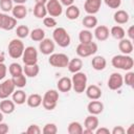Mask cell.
<instances>
[{
  "label": "cell",
  "mask_w": 134,
  "mask_h": 134,
  "mask_svg": "<svg viewBox=\"0 0 134 134\" xmlns=\"http://www.w3.org/2000/svg\"><path fill=\"white\" fill-rule=\"evenodd\" d=\"M111 64L114 68L129 71L134 66V60L130 54H116L111 59Z\"/></svg>",
  "instance_id": "obj_1"
},
{
  "label": "cell",
  "mask_w": 134,
  "mask_h": 134,
  "mask_svg": "<svg viewBox=\"0 0 134 134\" xmlns=\"http://www.w3.org/2000/svg\"><path fill=\"white\" fill-rule=\"evenodd\" d=\"M52 40L55 44H58L60 47L65 48L70 45L71 38L68 34V31L64 27H55L52 32Z\"/></svg>",
  "instance_id": "obj_2"
},
{
  "label": "cell",
  "mask_w": 134,
  "mask_h": 134,
  "mask_svg": "<svg viewBox=\"0 0 134 134\" xmlns=\"http://www.w3.org/2000/svg\"><path fill=\"white\" fill-rule=\"evenodd\" d=\"M58 102H59V92L55 89L47 90L42 97V106L45 110L48 111L53 110L57 107Z\"/></svg>",
  "instance_id": "obj_3"
},
{
  "label": "cell",
  "mask_w": 134,
  "mask_h": 134,
  "mask_svg": "<svg viewBox=\"0 0 134 134\" xmlns=\"http://www.w3.org/2000/svg\"><path fill=\"white\" fill-rule=\"evenodd\" d=\"M87 75L85 72L79 71L73 73L72 77H71V83H72V89L76 92V93H83L86 90L87 87Z\"/></svg>",
  "instance_id": "obj_4"
},
{
  "label": "cell",
  "mask_w": 134,
  "mask_h": 134,
  "mask_svg": "<svg viewBox=\"0 0 134 134\" xmlns=\"http://www.w3.org/2000/svg\"><path fill=\"white\" fill-rule=\"evenodd\" d=\"M97 49H98L97 44L92 41L90 43H80L76 46L75 52L80 58H88L95 54Z\"/></svg>",
  "instance_id": "obj_5"
},
{
  "label": "cell",
  "mask_w": 134,
  "mask_h": 134,
  "mask_svg": "<svg viewBox=\"0 0 134 134\" xmlns=\"http://www.w3.org/2000/svg\"><path fill=\"white\" fill-rule=\"evenodd\" d=\"M24 44L21 41V39H13L7 46L8 55L13 59H20L24 51Z\"/></svg>",
  "instance_id": "obj_6"
},
{
  "label": "cell",
  "mask_w": 134,
  "mask_h": 134,
  "mask_svg": "<svg viewBox=\"0 0 134 134\" xmlns=\"http://www.w3.org/2000/svg\"><path fill=\"white\" fill-rule=\"evenodd\" d=\"M68 62H69V58L65 53H51L48 59V63L52 67H57V68L67 67Z\"/></svg>",
  "instance_id": "obj_7"
},
{
  "label": "cell",
  "mask_w": 134,
  "mask_h": 134,
  "mask_svg": "<svg viewBox=\"0 0 134 134\" xmlns=\"http://www.w3.org/2000/svg\"><path fill=\"white\" fill-rule=\"evenodd\" d=\"M22 61L24 65H32L38 63V50L34 46H27L24 48L22 54Z\"/></svg>",
  "instance_id": "obj_8"
},
{
  "label": "cell",
  "mask_w": 134,
  "mask_h": 134,
  "mask_svg": "<svg viewBox=\"0 0 134 134\" xmlns=\"http://www.w3.org/2000/svg\"><path fill=\"white\" fill-rule=\"evenodd\" d=\"M47 14L50 17H60L63 14V5L60 0H48L45 4Z\"/></svg>",
  "instance_id": "obj_9"
},
{
  "label": "cell",
  "mask_w": 134,
  "mask_h": 134,
  "mask_svg": "<svg viewBox=\"0 0 134 134\" xmlns=\"http://www.w3.org/2000/svg\"><path fill=\"white\" fill-rule=\"evenodd\" d=\"M15 90H16V86L13 83V80L12 79L4 80L3 82L0 83V99L9 97Z\"/></svg>",
  "instance_id": "obj_10"
},
{
  "label": "cell",
  "mask_w": 134,
  "mask_h": 134,
  "mask_svg": "<svg viewBox=\"0 0 134 134\" xmlns=\"http://www.w3.org/2000/svg\"><path fill=\"white\" fill-rule=\"evenodd\" d=\"M108 88L110 90H118L122 87L124 85V77L122 74H120L119 72H113L111 73V75L108 79Z\"/></svg>",
  "instance_id": "obj_11"
},
{
  "label": "cell",
  "mask_w": 134,
  "mask_h": 134,
  "mask_svg": "<svg viewBox=\"0 0 134 134\" xmlns=\"http://www.w3.org/2000/svg\"><path fill=\"white\" fill-rule=\"evenodd\" d=\"M54 48H55V43L53 42V40L44 38L42 41H40L39 50L41 51V53H43L45 55H50L51 53H53Z\"/></svg>",
  "instance_id": "obj_12"
},
{
  "label": "cell",
  "mask_w": 134,
  "mask_h": 134,
  "mask_svg": "<svg viewBox=\"0 0 134 134\" xmlns=\"http://www.w3.org/2000/svg\"><path fill=\"white\" fill-rule=\"evenodd\" d=\"M102 6V0H86L84 3V9L88 15H95L99 12Z\"/></svg>",
  "instance_id": "obj_13"
},
{
  "label": "cell",
  "mask_w": 134,
  "mask_h": 134,
  "mask_svg": "<svg viewBox=\"0 0 134 134\" xmlns=\"http://www.w3.org/2000/svg\"><path fill=\"white\" fill-rule=\"evenodd\" d=\"M87 111L89 114L98 115L104 111V104L98 99H91L87 105Z\"/></svg>",
  "instance_id": "obj_14"
},
{
  "label": "cell",
  "mask_w": 134,
  "mask_h": 134,
  "mask_svg": "<svg viewBox=\"0 0 134 134\" xmlns=\"http://www.w3.org/2000/svg\"><path fill=\"white\" fill-rule=\"evenodd\" d=\"M94 37L97 41H106L110 36V30L106 25H98L94 27Z\"/></svg>",
  "instance_id": "obj_15"
},
{
  "label": "cell",
  "mask_w": 134,
  "mask_h": 134,
  "mask_svg": "<svg viewBox=\"0 0 134 134\" xmlns=\"http://www.w3.org/2000/svg\"><path fill=\"white\" fill-rule=\"evenodd\" d=\"M16 26H17V19L14 18L13 16L7 15L6 13H3L1 29H4V30H13Z\"/></svg>",
  "instance_id": "obj_16"
},
{
  "label": "cell",
  "mask_w": 134,
  "mask_h": 134,
  "mask_svg": "<svg viewBox=\"0 0 134 134\" xmlns=\"http://www.w3.org/2000/svg\"><path fill=\"white\" fill-rule=\"evenodd\" d=\"M86 95L89 99H99L102 97V89L97 85H90L86 87Z\"/></svg>",
  "instance_id": "obj_17"
},
{
  "label": "cell",
  "mask_w": 134,
  "mask_h": 134,
  "mask_svg": "<svg viewBox=\"0 0 134 134\" xmlns=\"http://www.w3.org/2000/svg\"><path fill=\"white\" fill-rule=\"evenodd\" d=\"M16 108V104L13 102V99H8L7 98H3L0 102V111L3 114H12L15 111Z\"/></svg>",
  "instance_id": "obj_18"
},
{
  "label": "cell",
  "mask_w": 134,
  "mask_h": 134,
  "mask_svg": "<svg viewBox=\"0 0 134 134\" xmlns=\"http://www.w3.org/2000/svg\"><path fill=\"white\" fill-rule=\"evenodd\" d=\"M57 88L60 92H69L72 89V83L71 79L68 76L61 77L57 83Z\"/></svg>",
  "instance_id": "obj_19"
},
{
  "label": "cell",
  "mask_w": 134,
  "mask_h": 134,
  "mask_svg": "<svg viewBox=\"0 0 134 134\" xmlns=\"http://www.w3.org/2000/svg\"><path fill=\"white\" fill-rule=\"evenodd\" d=\"M118 49L122 54H131L133 51V43L130 39H121L118 42Z\"/></svg>",
  "instance_id": "obj_20"
},
{
  "label": "cell",
  "mask_w": 134,
  "mask_h": 134,
  "mask_svg": "<svg viewBox=\"0 0 134 134\" xmlns=\"http://www.w3.org/2000/svg\"><path fill=\"white\" fill-rule=\"evenodd\" d=\"M98 118L96 117V115H93V114H90L88 115L86 118H85V121H84V128L85 129H88L90 131H92L94 133V131L97 129L98 127Z\"/></svg>",
  "instance_id": "obj_21"
},
{
  "label": "cell",
  "mask_w": 134,
  "mask_h": 134,
  "mask_svg": "<svg viewBox=\"0 0 134 134\" xmlns=\"http://www.w3.org/2000/svg\"><path fill=\"white\" fill-rule=\"evenodd\" d=\"M91 65L92 68L96 71H102L106 68L107 66V60L103 55H95L91 60Z\"/></svg>",
  "instance_id": "obj_22"
},
{
  "label": "cell",
  "mask_w": 134,
  "mask_h": 134,
  "mask_svg": "<svg viewBox=\"0 0 134 134\" xmlns=\"http://www.w3.org/2000/svg\"><path fill=\"white\" fill-rule=\"evenodd\" d=\"M12 14L17 20H22L27 15V8L24 4H16L12 9Z\"/></svg>",
  "instance_id": "obj_23"
},
{
  "label": "cell",
  "mask_w": 134,
  "mask_h": 134,
  "mask_svg": "<svg viewBox=\"0 0 134 134\" xmlns=\"http://www.w3.org/2000/svg\"><path fill=\"white\" fill-rule=\"evenodd\" d=\"M67 68H68L69 72H71V73H75V72L81 71L82 68H83V61H82V59L79 57V58H74L72 60H69Z\"/></svg>",
  "instance_id": "obj_24"
},
{
  "label": "cell",
  "mask_w": 134,
  "mask_h": 134,
  "mask_svg": "<svg viewBox=\"0 0 134 134\" xmlns=\"http://www.w3.org/2000/svg\"><path fill=\"white\" fill-rule=\"evenodd\" d=\"M113 19L117 24H126V23H128L130 16H129L128 12H126L124 9H117L113 15Z\"/></svg>",
  "instance_id": "obj_25"
},
{
  "label": "cell",
  "mask_w": 134,
  "mask_h": 134,
  "mask_svg": "<svg viewBox=\"0 0 134 134\" xmlns=\"http://www.w3.org/2000/svg\"><path fill=\"white\" fill-rule=\"evenodd\" d=\"M40 72V67L37 64L32 65H24L23 67V73L26 75V77H36Z\"/></svg>",
  "instance_id": "obj_26"
},
{
  "label": "cell",
  "mask_w": 134,
  "mask_h": 134,
  "mask_svg": "<svg viewBox=\"0 0 134 134\" xmlns=\"http://www.w3.org/2000/svg\"><path fill=\"white\" fill-rule=\"evenodd\" d=\"M26 98H27V95L21 88L18 90H15L12 94V99L16 105H23L26 102Z\"/></svg>",
  "instance_id": "obj_27"
},
{
  "label": "cell",
  "mask_w": 134,
  "mask_h": 134,
  "mask_svg": "<svg viewBox=\"0 0 134 134\" xmlns=\"http://www.w3.org/2000/svg\"><path fill=\"white\" fill-rule=\"evenodd\" d=\"M26 103H27V106L30 108H38L42 105V96L38 93H32L27 96Z\"/></svg>",
  "instance_id": "obj_28"
},
{
  "label": "cell",
  "mask_w": 134,
  "mask_h": 134,
  "mask_svg": "<svg viewBox=\"0 0 134 134\" xmlns=\"http://www.w3.org/2000/svg\"><path fill=\"white\" fill-rule=\"evenodd\" d=\"M65 15H66L67 19H69V20H76L81 15V10L76 5L71 4V5L67 6Z\"/></svg>",
  "instance_id": "obj_29"
},
{
  "label": "cell",
  "mask_w": 134,
  "mask_h": 134,
  "mask_svg": "<svg viewBox=\"0 0 134 134\" xmlns=\"http://www.w3.org/2000/svg\"><path fill=\"white\" fill-rule=\"evenodd\" d=\"M82 23H83V25H84L85 28L92 29L95 26H97V18L94 15H87V16H85L83 18Z\"/></svg>",
  "instance_id": "obj_30"
},
{
  "label": "cell",
  "mask_w": 134,
  "mask_h": 134,
  "mask_svg": "<svg viewBox=\"0 0 134 134\" xmlns=\"http://www.w3.org/2000/svg\"><path fill=\"white\" fill-rule=\"evenodd\" d=\"M110 35L115 39V40H121L126 37V31L120 25H114L110 29Z\"/></svg>",
  "instance_id": "obj_31"
},
{
  "label": "cell",
  "mask_w": 134,
  "mask_h": 134,
  "mask_svg": "<svg viewBox=\"0 0 134 134\" xmlns=\"http://www.w3.org/2000/svg\"><path fill=\"white\" fill-rule=\"evenodd\" d=\"M34 15L36 18L38 19H43L47 16V9L45 4H41V3H36L34 6Z\"/></svg>",
  "instance_id": "obj_32"
},
{
  "label": "cell",
  "mask_w": 134,
  "mask_h": 134,
  "mask_svg": "<svg viewBox=\"0 0 134 134\" xmlns=\"http://www.w3.org/2000/svg\"><path fill=\"white\" fill-rule=\"evenodd\" d=\"M79 40L80 43H90L93 40V34L90 31V29H82L79 34Z\"/></svg>",
  "instance_id": "obj_33"
},
{
  "label": "cell",
  "mask_w": 134,
  "mask_h": 134,
  "mask_svg": "<svg viewBox=\"0 0 134 134\" xmlns=\"http://www.w3.org/2000/svg\"><path fill=\"white\" fill-rule=\"evenodd\" d=\"M83 126L79 121H71L67 127V132L69 134H83Z\"/></svg>",
  "instance_id": "obj_34"
},
{
  "label": "cell",
  "mask_w": 134,
  "mask_h": 134,
  "mask_svg": "<svg viewBox=\"0 0 134 134\" xmlns=\"http://www.w3.org/2000/svg\"><path fill=\"white\" fill-rule=\"evenodd\" d=\"M29 36H30V39L35 42H40L42 41L44 38H45V31L44 29L42 28H34L30 32H29Z\"/></svg>",
  "instance_id": "obj_35"
},
{
  "label": "cell",
  "mask_w": 134,
  "mask_h": 134,
  "mask_svg": "<svg viewBox=\"0 0 134 134\" xmlns=\"http://www.w3.org/2000/svg\"><path fill=\"white\" fill-rule=\"evenodd\" d=\"M12 80H13V83L15 84V86L17 88H23L26 86V83H27V79H26V75L24 73H21L19 75H16V76H12Z\"/></svg>",
  "instance_id": "obj_36"
},
{
  "label": "cell",
  "mask_w": 134,
  "mask_h": 134,
  "mask_svg": "<svg viewBox=\"0 0 134 134\" xmlns=\"http://www.w3.org/2000/svg\"><path fill=\"white\" fill-rule=\"evenodd\" d=\"M8 72H9V74H10L12 76L19 75V74L23 73V67H22L19 63H17V62L12 63V64L8 66Z\"/></svg>",
  "instance_id": "obj_37"
},
{
  "label": "cell",
  "mask_w": 134,
  "mask_h": 134,
  "mask_svg": "<svg viewBox=\"0 0 134 134\" xmlns=\"http://www.w3.org/2000/svg\"><path fill=\"white\" fill-rule=\"evenodd\" d=\"M29 32H30V30H29L28 26H26V25H19L16 28V34L19 39H24V38L28 37Z\"/></svg>",
  "instance_id": "obj_38"
},
{
  "label": "cell",
  "mask_w": 134,
  "mask_h": 134,
  "mask_svg": "<svg viewBox=\"0 0 134 134\" xmlns=\"http://www.w3.org/2000/svg\"><path fill=\"white\" fill-rule=\"evenodd\" d=\"M42 133L43 134H57L58 133V127L53 122H48L43 127Z\"/></svg>",
  "instance_id": "obj_39"
},
{
  "label": "cell",
  "mask_w": 134,
  "mask_h": 134,
  "mask_svg": "<svg viewBox=\"0 0 134 134\" xmlns=\"http://www.w3.org/2000/svg\"><path fill=\"white\" fill-rule=\"evenodd\" d=\"M13 7H14L13 0H0V9L2 10V13L12 12Z\"/></svg>",
  "instance_id": "obj_40"
},
{
  "label": "cell",
  "mask_w": 134,
  "mask_h": 134,
  "mask_svg": "<svg viewBox=\"0 0 134 134\" xmlns=\"http://www.w3.org/2000/svg\"><path fill=\"white\" fill-rule=\"evenodd\" d=\"M122 77H124V83H125L127 86L133 87V84H134V72H133V71L129 70V71L126 73V75L122 76Z\"/></svg>",
  "instance_id": "obj_41"
},
{
  "label": "cell",
  "mask_w": 134,
  "mask_h": 134,
  "mask_svg": "<svg viewBox=\"0 0 134 134\" xmlns=\"http://www.w3.org/2000/svg\"><path fill=\"white\" fill-rule=\"evenodd\" d=\"M43 24L47 28H54L57 26V20L53 17H45L43 18Z\"/></svg>",
  "instance_id": "obj_42"
},
{
  "label": "cell",
  "mask_w": 134,
  "mask_h": 134,
  "mask_svg": "<svg viewBox=\"0 0 134 134\" xmlns=\"http://www.w3.org/2000/svg\"><path fill=\"white\" fill-rule=\"evenodd\" d=\"M104 2L108 7L114 8V9L119 8L121 5V0H104Z\"/></svg>",
  "instance_id": "obj_43"
},
{
  "label": "cell",
  "mask_w": 134,
  "mask_h": 134,
  "mask_svg": "<svg viewBox=\"0 0 134 134\" xmlns=\"http://www.w3.org/2000/svg\"><path fill=\"white\" fill-rule=\"evenodd\" d=\"M26 133L27 134H40V133H42V130L38 125L32 124V125L28 126V128L26 130Z\"/></svg>",
  "instance_id": "obj_44"
},
{
  "label": "cell",
  "mask_w": 134,
  "mask_h": 134,
  "mask_svg": "<svg viewBox=\"0 0 134 134\" xmlns=\"http://www.w3.org/2000/svg\"><path fill=\"white\" fill-rule=\"evenodd\" d=\"M7 73V67L4 63H0V81L4 80Z\"/></svg>",
  "instance_id": "obj_45"
},
{
  "label": "cell",
  "mask_w": 134,
  "mask_h": 134,
  "mask_svg": "<svg viewBox=\"0 0 134 134\" xmlns=\"http://www.w3.org/2000/svg\"><path fill=\"white\" fill-rule=\"evenodd\" d=\"M111 133L112 134H125L126 133V130H125V128L122 126H115L112 129Z\"/></svg>",
  "instance_id": "obj_46"
},
{
  "label": "cell",
  "mask_w": 134,
  "mask_h": 134,
  "mask_svg": "<svg viewBox=\"0 0 134 134\" xmlns=\"http://www.w3.org/2000/svg\"><path fill=\"white\" fill-rule=\"evenodd\" d=\"M94 133L95 134H110L111 131L106 127H100V128L97 127V129L94 131Z\"/></svg>",
  "instance_id": "obj_47"
},
{
  "label": "cell",
  "mask_w": 134,
  "mask_h": 134,
  "mask_svg": "<svg viewBox=\"0 0 134 134\" xmlns=\"http://www.w3.org/2000/svg\"><path fill=\"white\" fill-rule=\"evenodd\" d=\"M8 131H9L8 125L3 122V121H1L0 122V134H6Z\"/></svg>",
  "instance_id": "obj_48"
},
{
  "label": "cell",
  "mask_w": 134,
  "mask_h": 134,
  "mask_svg": "<svg viewBox=\"0 0 134 134\" xmlns=\"http://www.w3.org/2000/svg\"><path fill=\"white\" fill-rule=\"evenodd\" d=\"M127 35H128V37H129V39H130L131 41L134 40V26H133V25H131V26L128 28Z\"/></svg>",
  "instance_id": "obj_49"
},
{
  "label": "cell",
  "mask_w": 134,
  "mask_h": 134,
  "mask_svg": "<svg viewBox=\"0 0 134 134\" xmlns=\"http://www.w3.org/2000/svg\"><path fill=\"white\" fill-rule=\"evenodd\" d=\"M60 2L62 3V5H64V6H69V5H71V4H73V2H74V0H60Z\"/></svg>",
  "instance_id": "obj_50"
},
{
  "label": "cell",
  "mask_w": 134,
  "mask_h": 134,
  "mask_svg": "<svg viewBox=\"0 0 134 134\" xmlns=\"http://www.w3.org/2000/svg\"><path fill=\"white\" fill-rule=\"evenodd\" d=\"M4 61H5V53L2 50H0V63H4Z\"/></svg>",
  "instance_id": "obj_51"
},
{
  "label": "cell",
  "mask_w": 134,
  "mask_h": 134,
  "mask_svg": "<svg viewBox=\"0 0 134 134\" xmlns=\"http://www.w3.org/2000/svg\"><path fill=\"white\" fill-rule=\"evenodd\" d=\"M27 0H13V2H15L16 4H24Z\"/></svg>",
  "instance_id": "obj_52"
},
{
  "label": "cell",
  "mask_w": 134,
  "mask_h": 134,
  "mask_svg": "<svg viewBox=\"0 0 134 134\" xmlns=\"http://www.w3.org/2000/svg\"><path fill=\"white\" fill-rule=\"evenodd\" d=\"M36 1V3H41V4H46V2L48 1V0H35Z\"/></svg>",
  "instance_id": "obj_53"
},
{
  "label": "cell",
  "mask_w": 134,
  "mask_h": 134,
  "mask_svg": "<svg viewBox=\"0 0 134 134\" xmlns=\"http://www.w3.org/2000/svg\"><path fill=\"white\" fill-rule=\"evenodd\" d=\"M2 18H3V13L0 12V28H1V24H2Z\"/></svg>",
  "instance_id": "obj_54"
},
{
  "label": "cell",
  "mask_w": 134,
  "mask_h": 134,
  "mask_svg": "<svg viewBox=\"0 0 134 134\" xmlns=\"http://www.w3.org/2000/svg\"><path fill=\"white\" fill-rule=\"evenodd\" d=\"M2 120H3V113L0 111V122H1Z\"/></svg>",
  "instance_id": "obj_55"
}]
</instances>
